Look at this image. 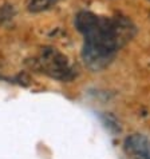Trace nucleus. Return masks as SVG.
I'll return each mask as SVG.
<instances>
[{"instance_id": "f257e3e1", "label": "nucleus", "mask_w": 150, "mask_h": 159, "mask_svg": "<svg viewBox=\"0 0 150 159\" xmlns=\"http://www.w3.org/2000/svg\"><path fill=\"white\" fill-rule=\"evenodd\" d=\"M75 27L85 36L82 59L95 72L107 67L115 52L135 35V25L122 15L106 17L82 11L75 17Z\"/></svg>"}, {"instance_id": "f03ea898", "label": "nucleus", "mask_w": 150, "mask_h": 159, "mask_svg": "<svg viewBox=\"0 0 150 159\" xmlns=\"http://www.w3.org/2000/svg\"><path fill=\"white\" fill-rule=\"evenodd\" d=\"M35 66L40 72L60 82H70L77 75L67 56L54 47H43L35 59Z\"/></svg>"}, {"instance_id": "7ed1b4c3", "label": "nucleus", "mask_w": 150, "mask_h": 159, "mask_svg": "<svg viewBox=\"0 0 150 159\" xmlns=\"http://www.w3.org/2000/svg\"><path fill=\"white\" fill-rule=\"evenodd\" d=\"M125 150L134 159H150V140L143 135L129 136L125 140Z\"/></svg>"}, {"instance_id": "20e7f679", "label": "nucleus", "mask_w": 150, "mask_h": 159, "mask_svg": "<svg viewBox=\"0 0 150 159\" xmlns=\"http://www.w3.org/2000/svg\"><path fill=\"white\" fill-rule=\"evenodd\" d=\"M58 2H60V0H28L27 8L30 12H42L55 6Z\"/></svg>"}]
</instances>
